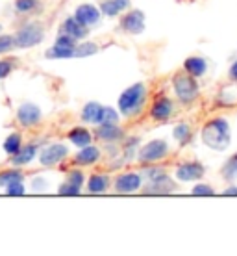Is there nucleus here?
I'll list each match as a JSON object with an SVG mask.
<instances>
[{
  "label": "nucleus",
  "mask_w": 237,
  "mask_h": 256,
  "mask_svg": "<svg viewBox=\"0 0 237 256\" xmlns=\"http://www.w3.org/2000/svg\"><path fill=\"white\" fill-rule=\"evenodd\" d=\"M147 86L143 82H137L134 86H130L122 91L121 96H119V112L126 117H134L137 116L143 110L145 102H147Z\"/></svg>",
  "instance_id": "f03ea898"
},
{
  "label": "nucleus",
  "mask_w": 237,
  "mask_h": 256,
  "mask_svg": "<svg viewBox=\"0 0 237 256\" xmlns=\"http://www.w3.org/2000/svg\"><path fill=\"white\" fill-rule=\"evenodd\" d=\"M102 110H104L102 104L87 102L82 110V119L85 122H91V124H100V119H102Z\"/></svg>",
  "instance_id": "a211bd4d"
},
{
  "label": "nucleus",
  "mask_w": 237,
  "mask_h": 256,
  "mask_svg": "<svg viewBox=\"0 0 237 256\" xmlns=\"http://www.w3.org/2000/svg\"><path fill=\"white\" fill-rule=\"evenodd\" d=\"M223 195H225V197H228V195H230V197H237V186L236 184H230L228 188L223 190Z\"/></svg>",
  "instance_id": "4c0bfd02"
},
{
  "label": "nucleus",
  "mask_w": 237,
  "mask_h": 256,
  "mask_svg": "<svg viewBox=\"0 0 237 256\" xmlns=\"http://www.w3.org/2000/svg\"><path fill=\"white\" fill-rule=\"evenodd\" d=\"M13 39H15V46H19V48L35 46L43 41V28L37 22H28V24L20 28Z\"/></svg>",
  "instance_id": "39448f33"
},
{
  "label": "nucleus",
  "mask_w": 237,
  "mask_h": 256,
  "mask_svg": "<svg viewBox=\"0 0 237 256\" xmlns=\"http://www.w3.org/2000/svg\"><path fill=\"white\" fill-rule=\"evenodd\" d=\"M228 74H230V78L234 80V82H237V60L230 65V70H228Z\"/></svg>",
  "instance_id": "ea45409f"
},
{
  "label": "nucleus",
  "mask_w": 237,
  "mask_h": 256,
  "mask_svg": "<svg viewBox=\"0 0 237 256\" xmlns=\"http://www.w3.org/2000/svg\"><path fill=\"white\" fill-rule=\"evenodd\" d=\"M184 70L195 78H202L208 72V60L202 56H189L184 62Z\"/></svg>",
  "instance_id": "2eb2a0df"
},
{
  "label": "nucleus",
  "mask_w": 237,
  "mask_h": 256,
  "mask_svg": "<svg viewBox=\"0 0 237 256\" xmlns=\"http://www.w3.org/2000/svg\"><path fill=\"white\" fill-rule=\"evenodd\" d=\"M191 195H195V197H213V195H215V190H213L210 184L199 182V184H195V186H193Z\"/></svg>",
  "instance_id": "c85d7f7f"
},
{
  "label": "nucleus",
  "mask_w": 237,
  "mask_h": 256,
  "mask_svg": "<svg viewBox=\"0 0 237 256\" xmlns=\"http://www.w3.org/2000/svg\"><path fill=\"white\" fill-rule=\"evenodd\" d=\"M98 160H100V148L91 143L85 147H80V150L74 154V164L78 166H93Z\"/></svg>",
  "instance_id": "4468645a"
},
{
  "label": "nucleus",
  "mask_w": 237,
  "mask_h": 256,
  "mask_svg": "<svg viewBox=\"0 0 237 256\" xmlns=\"http://www.w3.org/2000/svg\"><path fill=\"white\" fill-rule=\"evenodd\" d=\"M174 114V102L173 98H169V96H160V98H156V102L152 104V108H150V117L154 119L156 122H165L169 121Z\"/></svg>",
  "instance_id": "9b49d317"
},
{
  "label": "nucleus",
  "mask_w": 237,
  "mask_h": 256,
  "mask_svg": "<svg viewBox=\"0 0 237 256\" xmlns=\"http://www.w3.org/2000/svg\"><path fill=\"white\" fill-rule=\"evenodd\" d=\"M80 193H82V188L74 186L71 182H65L58 188V195H61V197H78Z\"/></svg>",
  "instance_id": "7c9ffc66"
},
{
  "label": "nucleus",
  "mask_w": 237,
  "mask_h": 256,
  "mask_svg": "<svg viewBox=\"0 0 237 256\" xmlns=\"http://www.w3.org/2000/svg\"><path fill=\"white\" fill-rule=\"evenodd\" d=\"M15 46V39L11 36H0V54L9 52Z\"/></svg>",
  "instance_id": "f704fd0d"
},
{
  "label": "nucleus",
  "mask_w": 237,
  "mask_h": 256,
  "mask_svg": "<svg viewBox=\"0 0 237 256\" xmlns=\"http://www.w3.org/2000/svg\"><path fill=\"white\" fill-rule=\"evenodd\" d=\"M63 34L71 36V38H74L78 41V39H83L87 36V26H83L74 17H71V19H67L63 22Z\"/></svg>",
  "instance_id": "aec40b11"
},
{
  "label": "nucleus",
  "mask_w": 237,
  "mask_h": 256,
  "mask_svg": "<svg viewBox=\"0 0 237 256\" xmlns=\"http://www.w3.org/2000/svg\"><path fill=\"white\" fill-rule=\"evenodd\" d=\"M15 180H22V173H20L19 169H15V167L0 173V186L6 188L7 184H11V182H15Z\"/></svg>",
  "instance_id": "cd10ccee"
},
{
  "label": "nucleus",
  "mask_w": 237,
  "mask_h": 256,
  "mask_svg": "<svg viewBox=\"0 0 237 256\" xmlns=\"http://www.w3.org/2000/svg\"><path fill=\"white\" fill-rule=\"evenodd\" d=\"M11 69H13L11 62H7V60H0V80H4L6 76H9Z\"/></svg>",
  "instance_id": "c9c22d12"
},
{
  "label": "nucleus",
  "mask_w": 237,
  "mask_h": 256,
  "mask_svg": "<svg viewBox=\"0 0 237 256\" xmlns=\"http://www.w3.org/2000/svg\"><path fill=\"white\" fill-rule=\"evenodd\" d=\"M174 174H176L178 182H195L206 174V167L200 162H184L176 167Z\"/></svg>",
  "instance_id": "0eeeda50"
},
{
  "label": "nucleus",
  "mask_w": 237,
  "mask_h": 256,
  "mask_svg": "<svg viewBox=\"0 0 237 256\" xmlns=\"http://www.w3.org/2000/svg\"><path fill=\"white\" fill-rule=\"evenodd\" d=\"M176 190H178V184L171 176H167L165 171L148 178V186L145 188V192L154 193V195H169V193H174Z\"/></svg>",
  "instance_id": "423d86ee"
},
{
  "label": "nucleus",
  "mask_w": 237,
  "mask_h": 256,
  "mask_svg": "<svg viewBox=\"0 0 237 256\" xmlns=\"http://www.w3.org/2000/svg\"><path fill=\"white\" fill-rule=\"evenodd\" d=\"M115 192L119 193H134L143 188V176L139 173H124L119 174L113 182Z\"/></svg>",
  "instance_id": "9d476101"
},
{
  "label": "nucleus",
  "mask_w": 237,
  "mask_h": 256,
  "mask_svg": "<svg viewBox=\"0 0 237 256\" xmlns=\"http://www.w3.org/2000/svg\"><path fill=\"white\" fill-rule=\"evenodd\" d=\"M0 32H2V24H0Z\"/></svg>",
  "instance_id": "a19ab883"
},
{
  "label": "nucleus",
  "mask_w": 237,
  "mask_h": 256,
  "mask_svg": "<svg viewBox=\"0 0 237 256\" xmlns=\"http://www.w3.org/2000/svg\"><path fill=\"white\" fill-rule=\"evenodd\" d=\"M132 0H104L100 6V13H104L106 17H117L119 13L130 8Z\"/></svg>",
  "instance_id": "f3484780"
},
{
  "label": "nucleus",
  "mask_w": 237,
  "mask_h": 256,
  "mask_svg": "<svg viewBox=\"0 0 237 256\" xmlns=\"http://www.w3.org/2000/svg\"><path fill=\"white\" fill-rule=\"evenodd\" d=\"M121 28L126 34L139 36L145 32V13L141 10H132L121 19Z\"/></svg>",
  "instance_id": "1a4fd4ad"
},
{
  "label": "nucleus",
  "mask_w": 237,
  "mask_h": 256,
  "mask_svg": "<svg viewBox=\"0 0 237 256\" xmlns=\"http://www.w3.org/2000/svg\"><path fill=\"white\" fill-rule=\"evenodd\" d=\"M96 138L106 141V143H115V141H121L124 138V132L119 128V124H98Z\"/></svg>",
  "instance_id": "dca6fc26"
},
{
  "label": "nucleus",
  "mask_w": 237,
  "mask_h": 256,
  "mask_svg": "<svg viewBox=\"0 0 237 256\" xmlns=\"http://www.w3.org/2000/svg\"><path fill=\"white\" fill-rule=\"evenodd\" d=\"M200 140L206 147L212 150H226L232 143V128L228 119L225 117H213L202 126Z\"/></svg>",
  "instance_id": "f257e3e1"
},
{
  "label": "nucleus",
  "mask_w": 237,
  "mask_h": 256,
  "mask_svg": "<svg viewBox=\"0 0 237 256\" xmlns=\"http://www.w3.org/2000/svg\"><path fill=\"white\" fill-rule=\"evenodd\" d=\"M98 52V45L91 43V41H83L80 45H74V56L76 58H85V56H93Z\"/></svg>",
  "instance_id": "bb28decb"
},
{
  "label": "nucleus",
  "mask_w": 237,
  "mask_h": 256,
  "mask_svg": "<svg viewBox=\"0 0 237 256\" xmlns=\"http://www.w3.org/2000/svg\"><path fill=\"white\" fill-rule=\"evenodd\" d=\"M41 117H43V114H41L39 106H35V104L26 102V104H22L19 110H17V119H19L20 124H22V126H26V128L39 124Z\"/></svg>",
  "instance_id": "f8f14e48"
},
{
  "label": "nucleus",
  "mask_w": 237,
  "mask_h": 256,
  "mask_svg": "<svg viewBox=\"0 0 237 256\" xmlns=\"http://www.w3.org/2000/svg\"><path fill=\"white\" fill-rule=\"evenodd\" d=\"M167 154H169V143L165 140H152L139 148L137 158L143 164H156L167 158Z\"/></svg>",
  "instance_id": "20e7f679"
},
{
  "label": "nucleus",
  "mask_w": 237,
  "mask_h": 256,
  "mask_svg": "<svg viewBox=\"0 0 237 256\" xmlns=\"http://www.w3.org/2000/svg\"><path fill=\"white\" fill-rule=\"evenodd\" d=\"M85 186L89 193H104L109 188L108 174H91L89 180H85Z\"/></svg>",
  "instance_id": "4be33fe9"
},
{
  "label": "nucleus",
  "mask_w": 237,
  "mask_h": 256,
  "mask_svg": "<svg viewBox=\"0 0 237 256\" xmlns=\"http://www.w3.org/2000/svg\"><path fill=\"white\" fill-rule=\"evenodd\" d=\"M22 148V138H20L19 132H13V134H9L6 138V141H4V150H6L9 156H13V154H17Z\"/></svg>",
  "instance_id": "393cba45"
},
{
  "label": "nucleus",
  "mask_w": 237,
  "mask_h": 256,
  "mask_svg": "<svg viewBox=\"0 0 237 256\" xmlns=\"http://www.w3.org/2000/svg\"><path fill=\"white\" fill-rule=\"evenodd\" d=\"M6 193L9 197H22L26 193V188H24V184H22V180H15L11 184H7Z\"/></svg>",
  "instance_id": "2f4dec72"
},
{
  "label": "nucleus",
  "mask_w": 237,
  "mask_h": 256,
  "mask_svg": "<svg viewBox=\"0 0 237 256\" xmlns=\"http://www.w3.org/2000/svg\"><path fill=\"white\" fill-rule=\"evenodd\" d=\"M74 19L78 22H82L83 26H95L98 20H100V10L93 4H82V6L76 8V12H74Z\"/></svg>",
  "instance_id": "ddd939ff"
},
{
  "label": "nucleus",
  "mask_w": 237,
  "mask_h": 256,
  "mask_svg": "<svg viewBox=\"0 0 237 256\" xmlns=\"http://www.w3.org/2000/svg\"><path fill=\"white\" fill-rule=\"evenodd\" d=\"M67 154H69V148L65 147L63 143H52L39 152V162L45 167H52L59 162H63L67 158Z\"/></svg>",
  "instance_id": "6e6552de"
},
{
  "label": "nucleus",
  "mask_w": 237,
  "mask_h": 256,
  "mask_svg": "<svg viewBox=\"0 0 237 256\" xmlns=\"http://www.w3.org/2000/svg\"><path fill=\"white\" fill-rule=\"evenodd\" d=\"M33 190H46V180L45 178H35L32 184Z\"/></svg>",
  "instance_id": "58836bf2"
},
{
  "label": "nucleus",
  "mask_w": 237,
  "mask_h": 256,
  "mask_svg": "<svg viewBox=\"0 0 237 256\" xmlns=\"http://www.w3.org/2000/svg\"><path fill=\"white\" fill-rule=\"evenodd\" d=\"M91 140H93L91 132L83 126H74L71 132H69V141H71L72 145H76V147H85V145H89Z\"/></svg>",
  "instance_id": "412c9836"
},
{
  "label": "nucleus",
  "mask_w": 237,
  "mask_h": 256,
  "mask_svg": "<svg viewBox=\"0 0 237 256\" xmlns=\"http://www.w3.org/2000/svg\"><path fill=\"white\" fill-rule=\"evenodd\" d=\"M74 56V46H63V45H56L50 46L46 50V58L48 60H67Z\"/></svg>",
  "instance_id": "b1692460"
},
{
  "label": "nucleus",
  "mask_w": 237,
  "mask_h": 256,
  "mask_svg": "<svg viewBox=\"0 0 237 256\" xmlns=\"http://www.w3.org/2000/svg\"><path fill=\"white\" fill-rule=\"evenodd\" d=\"M173 138L178 141L180 145H187L191 143L193 140V130L187 122H178L176 126L173 128Z\"/></svg>",
  "instance_id": "5701e85b"
},
{
  "label": "nucleus",
  "mask_w": 237,
  "mask_h": 256,
  "mask_svg": "<svg viewBox=\"0 0 237 256\" xmlns=\"http://www.w3.org/2000/svg\"><path fill=\"white\" fill-rule=\"evenodd\" d=\"M67 182H71V184H74V186H78V188H82L83 184H85V176H83V173L82 171H74L72 169L71 173H69V176H67Z\"/></svg>",
  "instance_id": "72a5a7b5"
},
{
  "label": "nucleus",
  "mask_w": 237,
  "mask_h": 256,
  "mask_svg": "<svg viewBox=\"0 0 237 256\" xmlns=\"http://www.w3.org/2000/svg\"><path fill=\"white\" fill-rule=\"evenodd\" d=\"M39 6V0H15V10L20 13L32 12Z\"/></svg>",
  "instance_id": "473e14b6"
},
{
  "label": "nucleus",
  "mask_w": 237,
  "mask_h": 256,
  "mask_svg": "<svg viewBox=\"0 0 237 256\" xmlns=\"http://www.w3.org/2000/svg\"><path fill=\"white\" fill-rule=\"evenodd\" d=\"M173 90L174 95L182 104H193L200 95V86L197 78L184 72H178L173 76Z\"/></svg>",
  "instance_id": "7ed1b4c3"
},
{
  "label": "nucleus",
  "mask_w": 237,
  "mask_h": 256,
  "mask_svg": "<svg viewBox=\"0 0 237 256\" xmlns=\"http://www.w3.org/2000/svg\"><path fill=\"white\" fill-rule=\"evenodd\" d=\"M56 43H58V45H63V46H74L76 45V39L71 38V36H67V34H61V36L56 39Z\"/></svg>",
  "instance_id": "e433bc0d"
},
{
  "label": "nucleus",
  "mask_w": 237,
  "mask_h": 256,
  "mask_svg": "<svg viewBox=\"0 0 237 256\" xmlns=\"http://www.w3.org/2000/svg\"><path fill=\"white\" fill-rule=\"evenodd\" d=\"M119 122V112L115 108H109V106H104L102 110V119H100V124H117Z\"/></svg>",
  "instance_id": "c756f323"
},
{
  "label": "nucleus",
  "mask_w": 237,
  "mask_h": 256,
  "mask_svg": "<svg viewBox=\"0 0 237 256\" xmlns=\"http://www.w3.org/2000/svg\"><path fill=\"white\" fill-rule=\"evenodd\" d=\"M37 156V147L35 145H28V147H22L17 154H13L11 156V164L15 167H20V166H26V164H30Z\"/></svg>",
  "instance_id": "6ab92c4d"
},
{
  "label": "nucleus",
  "mask_w": 237,
  "mask_h": 256,
  "mask_svg": "<svg viewBox=\"0 0 237 256\" xmlns=\"http://www.w3.org/2000/svg\"><path fill=\"white\" fill-rule=\"evenodd\" d=\"M221 173H223V176H225L226 180H236L237 178V154L230 156V158L223 164Z\"/></svg>",
  "instance_id": "a878e982"
}]
</instances>
